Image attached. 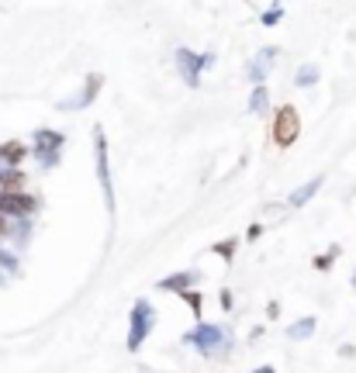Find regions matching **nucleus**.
<instances>
[{"label": "nucleus", "instance_id": "nucleus-20", "mask_svg": "<svg viewBox=\"0 0 356 373\" xmlns=\"http://www.w3.org/2000/svg\"><path fill=\"white\" fill-rule=\"evenodd\" d=\"M336 256H339V246H332V249H329L325 256H315V263H311V267H315V270H332Z\"/></svg>", "mask_w": 356, "mask_h": 373}, {"label": "nucleus", "instance_id": "nucleus-3", "mask_svg": "<svg viewBox=\"0 0 356 373\" xmlns=\"http://www.w3.org/2000/svg\"><path fill=\"white\" fill-rule=\"evenodd\" d=\"M297 135H301V114H297V107L294 104H280L273 111V125H270L273 145L277 149H291L297 142Z\"/></svg>", "mask_w": 356, "mask_h": 373}, {"label": "nucleus", "instance_id": "nucleus-10", "mask_svg": "<svg viewBox=\"0 0 356 373\" xmlns=\"http://www.w3.org/2000/svg\"><path fill=\"white\" fill-rule=\"evenodd\" d=\"M201 270H180V273H170V277L156 280V287L160 290H170V294H177V290H187V287H194V283H201Z\"/></svg>", "mask_w": 356, "mask_h": 373}, {"label": "nucleus", "instance_id": "nucleus-24", "mask_svg": "<svg viewBox=\"0 0 356 373\" xmlns=\"http://www.w3.org/2000/svg\"><path fill=\"white\" fill-rule=\"evenodd\" d=\"M260 235H263V225L256 221V225H249V232H246V242H256Z\"/></svg>", "mask_w": 356, "mask_h": 373}, {"label": "nucleus", "instance_id": "nucleus-22", "mask_svg": "<svg viewBox=\"0 0 356 373\" xmlns=\"http://www.w3.org/2000/svg\"><path fill=\"white\" fill-rule=\"evenodd\" d=\"M0 267H3L7 273H21V263H17L10 253H3V249H0Z\"/></svg>", "mask_w": 356, "mask_h": 373}, {"label": "nucleus", "instance_id": "nucleus-8", "mask_svg": "<svg viewBox=\"0 0 356 373\" xmlns=\"http://www.w3.org/2000/svg\"><path fill=\"white\" fill-rule=\"evenodd\" d=\"M100 87H104V77H100V73H90L87 80H84V90H80V97H73V100H63L59 107H63V111H84V107H90V104L97 100Z\"/></svg>", "mask_w": 356, "mask_h": 373}, {"label": "nucleus", "instance_id": "nucleus-27", "mask_svg": "<svg viewBox=\"0 0 356 373\" xmlns=\"http://www.w3.org/2000/svg\"><path fill=\"white\" fill-rule=\"evenodd\" d=\"M339 356H343V360H350V356H356V346H343V349H339Z\"/></svg>", "mask_w": 356, "mask_h": 373}, {"label": "nucleus", "instance_id": "nucleus-5", "mask_svg": "<svg viewBox=\"0 0 356 373\" xmlns=\"http://www.w3.org/2000/svg\"><path fill=\"white\" fill-rule=\"evenodd\" d=\"M93 159H97V180L104 186V204H107V211L114 214V186H111V163H107V135H104L100 125L93 128Z\"/></svg>", "mask_w": 356, "mask_h": 373}, {"label": "nucleus", "instance_id": "nucleus-23", "mask_svg": "<svg viewBox=\"0 0 356 373\" xmlns=\"http://www.w3.org/2000/svg\"><path fill=\"white\" fill-rule=\"evenodd\" d=\"M218 301H222V308H225V311H232V308H235V297H232V290H229V287L218 294Z\"/></svg>", "mask_w": 356, "mask_h": 373}, {"label": "nucleus", "instance_id": "nucleus-18", "mask_svg": "<svg viewBox=\"0 0 356 373\" xmlns=\"http://www.w3.org/2000/svg\"><path fill=\"white\" fill-rule=\"evenodd\" d=\"M10 239H14V246H17V249H24V246L31 242V221H28V218H21L17 225H10Z\"/></svg>", "mask_w": 356, "mask_h": 373}, {"label": "nucleus", "instance_id": "nucleus-6", "mask_svg": "<svg viewBox=\"0 0 356 373\" xmlns=\"http://www.w3.org/2000/svg\"><path fill=\"white\" fill-rule=\"evenodd\" d=\"M42 207V200L38 197H31V193H24V190H0V214H14V218H28V214H35Z\"/></svg>", "mask_w": 356, "mask_h": 373}, {"label": "nucleus", "instance_id": "nucleus-30", "mask_svg": "<svg viewBox=\"0 0 356 373\" xmlns=\"http://www.w3.org/2000/svg\"><path fill=\"white\" fill-rule=\"evenodd\" d=\"M353 287H356V270H353Z\"/></svg>", "mask_w": 356, "mask_h": 373}, {"label": "nucleus", "instance_id": "nucleus-21", "mask_svg": "<svg viewBox=\"0 0 356 373\" xmlns=\"http://www.w3.org/2000/svg\"><path fill=\"white\" fill-rule=\"evenodd\" d=\"M260 21H263L267 28L280 24V21H284V7H280V3H273V10H263V14H260Z\"/></svg>", "mask_w": 356, "mask_h": 373}, {"label": "nucleus", "instance_id": "nucleus-15", "mask_svg": "<svg viewBox=\"0 0 356 373\" xmlns=\"http://www.w3.org/2000/svg\"><path fill=\"white\" fill-rule=\"evenodd\" d=\"M318 77H322V73H318V66H315V63H304V66L297 70L294 84H297V90H308V87H315V84H318Z\"/></svg>", "mask_w": 356, "mask_h": 373}, {"label": "nucleus", "instance_id": "nucleus-19", "mask_svg": "<svg viewBox=\"0 0 356 373\" xmlns=\"http://www.w3.org/2000/svg\"><path fill=\"white\" fill-rule=\"evenodd\" d=\"M177 294H180V297H183V301H187V304H190V311H194V315L201 318V308H204V297H201V294H197L194 287H187V290H177Z\"/></svg>", "mask_w": 356, "mask_h": 373}, {"label": "nucleus", "instance_id": "nucleus-4", "mask_svg": "<svg viewBox=\"0 0 356 373\" xmlns=\"http://www.w3.org/2000/svg\"><path fill=\"white\" fill-rule=\"evenodd\" d=\"M63 145H66V135H63V132H56V128H38V132H35V159H38V166H42L45 173L59 166Z\"/></svg>", "mask_w": 356, "mask_h": 373}, {"label": "nucleus", "instance_id": "nucleus-13", "mask_svg": "<svg viewBox=\"0 0 356 373\" xmlns=\"http://www.w3.org/2000/svg\"><path fill=\"white\" fill-rule=\"evenodd\" d=\"M24 156H28V145H21V142H3L0 145V166H21Z\"/></svg>", "mask_w": 356, "mask_h": 373}, {"label": "nucleus", "instance_id": "nucleus-12", "mask_svg": "<svg viewBox=\"0 0 356 373\" xmlns=\"http://www.w3.org/2000/svg\"><path fill=\"white\" fill-rule=\"evenodd\" d=\"M315 328H318V318H315V315H304V318H297L294 325H287V339L304 342V339H311V335H315Z\"/></svg>", "mask_w": 356, "mask_h": 373}, {"label": "nucleus", "instance_id": "nucleus-25", "mask_svg": "<svg viewBox=\"0 0 356 373\" xmlns=\"http://www.w3.org/2000/svg\"><path fill=\"white\" fill-rule=\"evenodd\" d=\"M7 235H10V218L0 214V239H7Z\"/></svg>", "mask_w": 356, "mask_h": 373}, {"label": "nucleus", "instance_id": "nucleus-1", "mask_svg": "<svg viewBox=\"0 0 356 373\" xmlns=\"http://www.w3.org/2000/svg\"><path fill=\"white\" fill-rule=\"evenodd\" d=\"M183 346H194L204 360H225L235 346L232 328L229 325H215V322H197L190 332H183Z\"/></svg>", "mask_w": 356, "mask_h": 373}, {"label": "nucleus", "instance_id": "nucleus-16", "mask_svg": "<svg viewBox=\"0 0 356 373\" xmlns=\"http://www.w3.org/2000/svg\"><path fill=\"white\" fill-rule=\"evenodd\" d=\"M235 249H239V235H229V239H222V242H215V256H222L225 260V267H232V260H235Z\"/></svg>", "mask_w": 356, "mask_h": 373}, {"label": "nucleus", "instance_id": "nucleus-9", "mask_svg": "<svg viewBox=\"0 0 356 373\" xmlns=\"http://www.w3.org/2000/svg\"><path fill=\"white\" fill-rule=\"evenodd\" d=\"M277 56H280V49H273V45H270V49H260V56H256V59L246 66V80H253V84H263Z\"/></svg>", "mask_w": 356, "mask_h": 373}, {"label": "nucleus", "instance_id": "nucleus-11", "mask_svg": "<svg viewBox=\"0 0 356 373\" xmlns=\"http://www.w3.org/2000/svg\"><path fill=\"white\" fill-rule=\"evenodd\" d=\"M322 184H325V177H311L308 184H301L294 193H291V197H287V204H291V207H304V204H308V200L322 190Z\"/></svg>", "mask_w": 356, "mask_h": 373}, {"label": "nucleus", "instance_id": "nucleus-26", "mask_svg": "<svg viewBox=\"0 0 356 373\" xmlns=\"http://www.w3.org/2000/svg\"><path fill=\"white\" fill-rule=\"evenodd\" d=\"M267 315L270 318H277V315H280V304H277V301H270L267 304Z\"/></svg>", "mask_w": 356, "mask_h": 373}, {"label": "nucleus", "instance_id": "nucleus-28", "mask_svg": "<svg viewBox=\"0 0 356 373\" xmlns=\"http://www.w3.org/2000/svg\"><path fill=\"white\" fill-rule=\"evenodd\" d=\"M253 373H277V370H273V367H256Z\"/></svg>", "mask_w": 356, "mask_h": 373}, {"label": "nucleus", "instance_id": "nucleus-17", "mask_svg": "<svg viewBox=\"0 0 356 373\" xmlns=\"http://www.w3.org/2000/svg\"><path fill=\"white\" fill-rule=\"evenodd\" d=\"M267 107H270L267 84H256V87H253V97H249V111H253V114H267Z\"/></svg>", "mask_w": 356, "mask_h": 373}, {"label": "nucleus", "instance_id": "nucleus-2", "mask_svg": "<svg viewBox=\"0 0 356 373\" xmlns=\"http://www.w3.org/2000/svg\"><path fill=\"white\" fill-rule=\"evenodd\" d=\"M153 328H156V308H153L146 297H139V301L132 304V311H128V339H125L128 353H139Z\"/></svg>", "mask_w": 356, "mask_h": 373}, {"label": "nucleus", "instance_id": "nucleus-14", "mask_svg": "<svg viewBox=\"0 0 356 373\" xmlns=\"http://www.w3.org/2000/svg\"><path fill=\"white\" fill-rule=\"evenodd\" d=\"M24 186V170L21 166H3L0 170V190H21Z\"/></svg>", "mask_w": 356, "mask_h": 373}, {"label": "nucleus", "instance_id": "nucleus-29", "mask_svg": "<svg viewBox=\"0 0 356 373\" xmlns=\"http://www.w3.org/2000/svg\"><path fill=\"white\" fill-rule=\"evenodd\" d=\"M139 373H153V370H149V367H142V370H139Z\"/></svg>", "mask_w": 356, "mask_h": 373}, {"label": "nucleus", "instance_id": "nucleus-7", "mask_svg": "<svg viewBox=\"0 0 356 373\" xmlns=\"http://www.w3.org/2000/svg\"><path fill=\"white\" fill-rule=\"evenodd\" d=\"M173 59H177V73L183 77V84H187L190 90H197V87H201V73H204V66H201V56L180 45L177 52H173Z\"/></svg>", "mask_w": 356, "mask_h": 373}]
</instances>
